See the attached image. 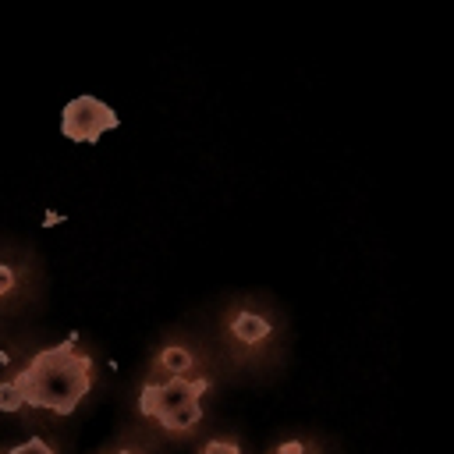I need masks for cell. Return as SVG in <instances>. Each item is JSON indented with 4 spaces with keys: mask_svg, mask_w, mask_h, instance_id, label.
<instances>
[{
    "mask_svg": "<svg viewBox=\"0 0 454 454\" xmlns=\"http://www.w3.org/2000/svg\"><path fill=\"white\" fill-rule=\"evenodd\" d=\"M25 404L50 408L57 415H71L78 401L92 387V362L89 355L74 351V340H60L57 348H43L14 380Z\"/></svg>",
    "mask_w": 454,
    "mask_h": 454,
    "instance_id": "cell-1",
    "label": "cell"
},
{
    "mask_svg": "<svg viewBox=\"0 0 454 454\" xmlns=\"http://www.w3.org/2000/svg\"><path fill=\"white\" fill-rule=\"evenodd\" d=\"M206 390V380H188V376H170L167 383H145L138 408L142 415L160 419L163 429H192L199 422V397Z\"/></svg>",
    "mask_w": 454,
    "mask_h": 454,
    "instance_id": "cell-2",
    "label": "cell"
},
{
    "mask_svg": "<svg viewBox=\"0 0 454 454\" xmlns=\"http://www.w3.org/2000/svg\"><path fill=\"white\" fill-rule=\"evenodd\" d=\"M110 128H117V114L103 99H96V96H78V99H71L64 106L60 131L71 142H96Z\"/></svg>",
    "mask_w": 454,
    "mask_h": 454,
    "instance_id": "cell-3",
    "label": "cell"
},
{
    "mask_svg": "<svg viewBox=\"0 0 454 454\" xmlns=\"http://www.w3.org/2000/svg\"><path fill=\"white\" fill-rule=\"evenodd\" d=\"M231 330H234L238 340H245V344H259V340L270 333V323H266L262 316H255V312H238L234 323H231Z\"/></svg>",
    "mask_w": 454,
    "mask_h": 454,
    "instance_id": "cell-4",
    "label": "cell"
},
{
    "mask_svg": "<svg viewBox=\"0 0 454 454\" xmlns=\"http://www.w3.org/2000/svg\"><path fill=\"white\" fill-rule=\"evenodd\" d=\"M160 365L170 372V376H184L192 369V351L188 348H163L160 351Z\"/></svg>",
    "mask_w": 454,
    "mask_h": 454,
    "instance_id": "cell-5",
    "label": "cell"
},
{
    "mask_svg": "<svg viewBox=\"0 0 454 454\" xmlns=\"http://www.w3.org/2000/svg\"><path fill=\"white\" fill-rule=\"evenodd\" d=\"M25 404V397H21V390L14 387V380L11 383H0V411H18Z\"/></svg>",
    "mask_w": 454,
    "mask_h": 454,
    "instance_id": "cell-6",
    "label": "cell"
},
{
    "mask_svg": "<svg viewBox=\"0 0 454 454\" xmlns=\"http://www.w3.org/2000/svg\"><path fill=\"white\" fill-rule=\"evenodd\" d=\"M11 454H53V450H50V447H46V443H43L39 436H32L28 443H21V447H14Z\"/></svg>",
    "mask_w": 454,
    "mask_h": 454,
    "instance_id": "cell-7",
    "label": "cell"
},
{
    "mask_svg": "<svg viewBox=\"0 0 454 454\" xmlns=\"http://www.w3.org/2000/svg\"><path fill=\"white\" fill-rule=\"evenodd\" d=\"M202 454H238V447H234V443H227V440H209Z\"/></svg>",
    "mask_w": 454,
    "mask_h": 454,
    "instance_id": "cell-8",
    "label": "cell"
},
{
    "mask_svg": "<svg viewBox=\"0 0 454 454\" xmlns=\"http://www.w3.org/2000/svg\"><path fill=\"white\" fill-rule=\"evenodd\" d=\"M11 284H14V273H11L7 266H0V294H4V291H11Z\"/></svg>",
    "mask_w": 454,
    "mask_h": 454,
    "instance_id": "cell-9",
    "label": "cell"
},
{
    "mask_svg": "<svg viewBox=\"0 0 454 454\" xmlns=\"http://www.w3.org/2000/svg\"><path fill=\"white\" fill-rule=\"evenodd\" d=\"M277 454H305V447H301L298 440H291V443H284V447H280Z\"/></svg>",
    "mask_w": 454,
    "mask_h": 454,
    "instance_id": "cell-10",
    "label": "cell"
},
{
    "mask_svg": "<svg viewBox=\"0 0 454 454\" xmlns=\"http://www.w3.org/2000/svg\"><path fill=\"white\" fill-rule=\"evenodd\" d=\"M117 454H131V450H117Z\"/></svg>",
    "mask_w": 454,
    "mask_h": 454,
    "instance_id": "cell-11",
    "label": "cell"
}]
</instances>
